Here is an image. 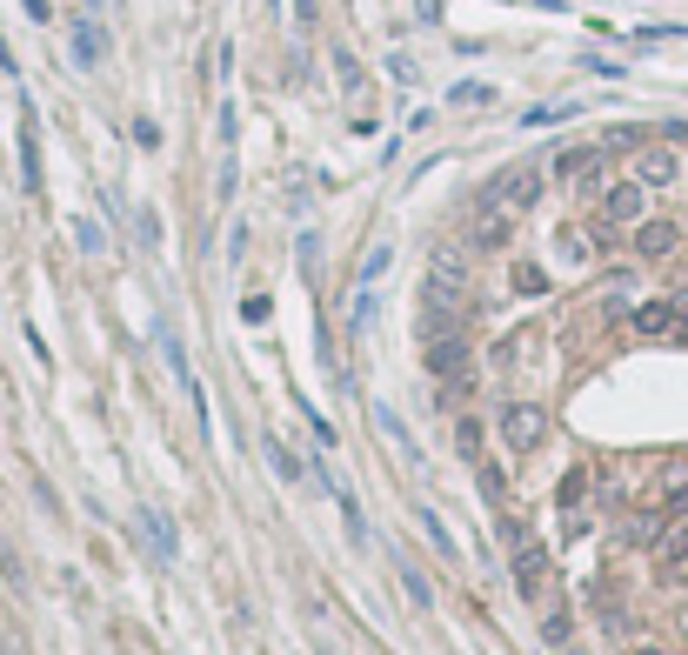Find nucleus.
Segmentation results:
<instances>
[{
	"mask_svg": "<svg viewBox=\"0 0 688 655\" xmlns=\"http://www.w3.org/2000/svg\"><path fill=\"white\" fill-rule=\"evenodd\" d=\"M542 188H548V168H542V160H508L501 175H488L481 208H508V214H522V208L542 201Z\"/></svg>",
	"mask_w": 688,
	"mask_h": 655,
	"instance_id": "obj_1",
	"label": "nucleus"
},
{
	"mask_svg": "<svg viewBox=\"0 0 688 655\" xmlns=\"http://www.w3.org/2000/svg\"><path fill=\"white\" fill-rule=\"evenodd\" d=\"M468 281H475V268H468V248H435V255H428L421 301H448V308H462V301H468Z\"/></svg>",
	"mask_w": 688,
	"mask_h": 655,
	"instance_id": "obj_2",
	"label": "nucleus"
},
{
	"mask_svg": "<svg viewBox=\"0 0 688 655\" xmlns=\"http://www.w3.org/2000/svg\"><path fill=\"white\" fill-rule=\"evenodd\" d=\"M495 429H501L508 455H535L542 435H548V408H542V401H508L501 415H495Z\"/></svg>",
	"mask_w": 688,
	"mask_h": 655,
	"instance_id": "obj_3",
	"label": "nucleus"
},
{
	"mask_svg": "<svg viewBox=\"0 0 688 655\" xmlns=\"http://www.w3.org/2000/svg\"><path fill=\"white\" fill-rule=\"evenodd\" d=\"M595 201H601V221H609V227H635V221L648 214V188H642L635 175H629V181H609Z\"/></svg>",
	"mask_w": 688,
	"mask_h": 655,
	"instance_id": "obj_4",
	"label": "nucleus"
},
{
	"mask_svg": "<svg viewBox=\"0 0 688 655\" xmlns=\"http://www.w3.org/2000/svg\"><path fill=\"white\" fill-rule=\"evenodd\" d=\"M514 589H522V602H542V596L555 589V562H548V548H542V542L514 548Z\"/></svg>",
	"mask_w": 688,
	"mask_h": 655,
	"instance_id": "obj_5",
	"label": "nucleus"
},
{
	"mask_svg": "<svg viewBox=\"0 0 688 655\" xmlns=\"http://www.w3.org/2000/svg\"><path fill=\"white\" fill-rule=\"evenodd\" d=\"M629 328L642 342H668V335H681V301H642V308H629Z\"/></svg>",
	"mask_w": 688,
	"mask_h": 655,
	"instance_id": "obj_6",
	"label": "nucleus"
},
{
	"mask_svg": "<svg viewBox=\"0 0 688 655\" xmlns=\"http://www.w3.org/2000/svg\"><path fill=\"white\" fill-rule=\"evenodd\" d=\"M629 248H635L642 262H662V255H675V248H681V227H675V221H648V214H642V221L629 227Z\"/></svg>",
	"mask_w": 688,
	"mask_h": 655,
	"instance_id": "obj_7",
	"label": "nucleus"
},
{
	"mask_svg": "<svg viewBox=\"0 0 688 655\" xmlns=\"http://www.w3.org/2000/svg\"><path fill=\"white\" fill-rule=\"evenodd\" d=\"M421 348H428V381L468 375V342H462V328H455V335H442V342H421Z\"/></svg>",
	"mask_w": 688,
	"mask_h": 655,
	"instance_id": "obj_8",
	"label": "nucleus"
},
{
	"mask_svg": "<svg viewBox=\"0 0 688 655\" xmlns=\"http://www.w3.org/2000/svg\"><path fill=\"white\" fill-rule=\"evenodd\" d=\"M375 429H381V435H388V448H395V455H401V468H408V475H421V468H428V462H421V442H414V435H408V422H401V415H395V408H375Z\"/></svg>",
	"mask_w": 688,
	"mask_h": 655,
	"instance_id": "obj_9",
	"label": "nucleus"
},
{
	"mask_svg": "<svg viewBox=\"0 0 688 655\" xmlns=\"http://www.w3.org/2000/svg\"><path fill=\"white\" fill-rule=\"evenodd\" d=\"M134 529L147 535V548H154V562H175V555H181V535H175V515H160V509H141V515H134Z\"/></svg>",
	"mask_w": 688,
	"mask_h": 655,
	"instance_id": "obj_10",
	"label": "nucleus"
},
{
	"mask_svg": "<svg viewBox=\"0 0 688 655\" xmlns=\"http://www.w3.org/2000/svg\"><path fill=\"white\" fill-rule=\"evenodd\" d=\"M675 175H681L675 147H642V154H635V181H642V188H668Z\"/></svg>",
	"mask_w": 688,
	"mask_h": 655,
	"instance_id": "obj_11",
	"label": "nucleus"
},
{
	"mask_svg": "<svg viewBox=\"0 0 688 655\" xmlns=\"http://www.w3.org/2000/svg\"><path fill=\"white\" fill-rule=\"evenodd\" d=\"M535 615H542V648H568V635H575V615H568V602H555V596H542L535 602Z\"/></svg>",
	"mask_w": 688,
	"mask_h": 655,
	"instance_id": "obj_12",
	"label": "nucleus"
},
{
	"mask_svg": "<svg viewBox=\"0 0 688 655\" xmlns=\"http://www.w3.org/2000/svg\"><path fill=\"white\" fill-rule=\"evenodd\" d=\"M21 188L41 195V127H34V114H21Z\"/></svg>",
	"mask_w": 688,
	"mask_h": 655,
	"instance_id": "obj_13",
	"label": "nucleus"
},
{
	"mask_svg": "<svg viewBox=\"0 0 688 655\" xmlns=\"http://www.w3.org/2000/svg\"><path fill=\"white\" fill-rule=\"evenodd\" d=\"M101 54H108V41H101V21H95V14H80V21H74V60H80V67H95Z\"/></svg>",
	"mask_w": 688,
	"mask_h": 655,
	"instance_id": "obj_14",
	"label": "nucleus"
},
{
	"mask_svg": "<svg viewBox=\"0 0 688 655\" xmlns=\"http://www.w3.org/2000/svg\"><path fill=\"white\" fill-rule=\"evenodd\" d=\"M648 555H655L662 568H681V562H688V522H668V529H662V542H655Z\"/></svg>",
	"mask_w": 688,
	"mask_h": 655,
	"instance_id": "obj_15",
	"label": "nucleus"
},
{
	"mask_svg": "<svg viewBox=\"0 0 688 655\" xmlns=\"http://www.w3.org/2000/svg\"><path fill=\"white\" fill-rule=\"evenodd\" d=\"M662 529H668V515H655V509H642V515H629V529H622V542H635V548H655V542H662Z\"/></svg>",
	"mask_w": 688,
	"mask_h": 655,
	"instance_id": "obj_16",
	"label": "nucleus"
},
{
	"mask_svg": "<svg viewBox=\"0 0 688 655\" xmlns=\"http://www.w3.org/2000/svg\"><path fill=\"white\" fill-rule=\"evenodd\" d=\"M414 529H421V535H428V542H435V555H448V562H455V555H462V548H455V535H448V522H442V515H435V509H414Z\"/></svg>",
	"mask_w": 688,
	"mask_h": 655,
	"instance_id": "obj_17",
	"label": "nucleus"
},
{
	"mask_svg": "<svg viewBox=\"0 0 688 655\" xmlns=\"http://www.w3.org/2000/svg\"><path fill=\"white\" fill-rule=\"evenodd\" d=\"M595 241H601V234H588V227H562V234H555V255H562V262H588Z\"/></svg>",
	"mask_w": 688,
	"mask_h": 655,
	"instance_id": "obj_18",
	"label": "nucleus"
},
{
	"mask_svg": "<svg viewBox=\"0 0 688 655\" xmlns=\"http://www.w3.org/2000/svg\"><path fill=\"white\" fill-rule=\"evenodd\" d=\"M395 576H401V589H408V602H414V609H435V589H428V576H421L414 562H395Z\"/></svg>",
	"mask_w": 688,
	"mask_h": 655,
	"instance_id": "obj_19",
	"label": "nucleus"
},
{
	"mask_svg": "<svg viewBox=\"0 0 688 655\" xmlns=\"http://www.w3.org/2000/svg\"><path fill=\"white\" fill-rule=\"evenodd\" d=\"M455 455H462L468 468H481V422H475V415L455 422Z\"/></svg>",
	"mask_w": 688,
	"mask_h": 655,
	"instance_id": "obj_20",
	"label": "nucleus"
},
{
	"mask_svg": "<svg viewBox=\"0 0 688 655\" xmlns=\"http://www.w3.org/2000/svg\"><path fill=\"white\" fill-rule=\"evenodd\" d=\"M328 60H334V74H341V88H348V95H362V88H368V74H362V60H355L348 47H328Z\"/></svg>",
	"mask_w": 688,
	"mask_h": 655,
	"instance_id": "obj_21",
	"label": "nucleus"
},
{
	"mask_svg": "<svg viewBox=\"0 0 688 655\" xmlns=\"http://www.w3.org/2000/svg\"><path fill=\"white\" fill-rule=\"evenodd\" d=\"M595 160H601V147H562V154H555V175H568V181H575V175H588V168H595Z\"/></svg>",
	"mask_w": 688,
	"mask_h": 655,
	"instance_id": "obj_22",
	"label": "nucleus"
},
{
	"mask_svg": "<svg viewBox=\"0 0 688 655\" xmlns=\"http://www.w3.org/2000/svg\"><path fill=\"white\" fill-rule=\"evenodd\" d=\"M588 481H595L588 468H568V475H562V488H555V502H562V515H568V509H581V496H588Z\"/></svg>",
	"mask_w": 688,
	"mask_h": 655,
	"instance_id": "obj_23",
	"label": "nucleus"
},
{
	"mask_svg": "<svg viewBox=\"0 0 688 655\" xmlns=\"http://www.w3.org/2000/svg\"><path fill=\"white\" fill-rule=\"evenodd\" d=\"M262 455H268V468H275V475H281V481H301V462H295V455H288V448H281V442H275V435H268V442H262Z\"/></svg>",
	"mask_w": 688,
	"mask_h": 655,
	"instance_id": "obj_24",
	"label": "nucleus"
},
{
	"mask_svg": "<svg viewBox=\"0 0 688 655\" xmlns=\"http://www.w3.org/2000/svg\"><path fill=\"white\" fill-rule=\"evenodd\" d=\"M508 288H514V295H542V288H548V275H542L535 262H514V275H508Z\"/></svg>",
	"mask_w": 688,
	"mask_h": 655,
	"instance_id": "obj_25",
	"label": "nucleus"
},
{
	"mask_svg": "<svg viewBox=\"0 0 688 655\" xmlns=\"http://www.w3.org/2000/svg\"><path fill=\"white\" fill-rule=\"evenodd\" d=\"M388 262H395V248H388V241H375V248H368V262H362V288H368L375 275H388Z\"/></svg>",
	"mask_w": 688,
	"mask_h": 655,
	"instance_id": "obj_26",
	"label": "nucleus"
},
{
	"mask_svg": "<svg viewBox=\"0 0 688 655\" xmlns=\"http://www.w3.org/2000/svg\"><path fill=\"white\" fill-rule=\"evenodd\" d=\"M448 101H455V108H481V101H495V88H481V80H462Z\"/></svg>",
	"mask_w": 688,
	"mask_h": 655,
	"instance_id": "obj_27",
	"label": "nucleus"
},
{
	"mask_svg": "<svg viewBox=\"0 0 688 655\" xmlns=\"http://www.w3.org/2000/svg\"><path fill=\"white\" fill-rule=\"evenodd\" d=\"M268 314H275V301H268V295H247V301H241V321H247V328H262Z\"/></svg>",
	"mask_w": 688,
	"mask_h": 655,
	"instance_id": "obj_28",
	"label": "nucleus"
},
{
	"mask_svg": "<svg viewBox=\"0 0 688 655\" xmlns=\"http://www.w3.org/2000/svg\"><path fill=\"white\" fill-rule=\"evenodd\" d=\"M74 241H80V248H88V255H101V248H108V234H101L95 221H74Z\"/></svg>",
	"mask_w": 688,
	"mask_h": 655,
	"instance_id": "obj_29",
	"label": "nucleus"
},
{
	"mask_svg": "<svg viewBox=\"0 0 688 655\" xmlns=\"http://www.w3.org/2000/svg\"><path fill=\"white\" fill-rule=\"evenodd\" d=\"M568 114H575V108H529L522 127H555V121H568Z\"/></svg>",
	"mask_w": 688,
	"mask_h": 655,
	"instance_id": "obj_30",
	"label": "nucleus"
},
{
	"mask_svg": "<svg viewBox=\"0 0 688 655\" xmlns=\"http://www.w3.org/2000/svg\"><path fill=\"white\" fill-rule=\"evenodd\" d=\"M501 488H508V481H501V468H488V462H481V496H488V502H501Z\"/></svg>",
	"mask_w": 688,
	"mask_h": 655,
	"instance_id": "obj_31",
	"label": "nucleus"
},
{
	"mask_svg": "<svg viewBox=\"0 0 688 655\" xmlns=\"http://www.w3.org/2000/svg\"><path fill=\"white\" fill-rule=\"evenodd\" d=\"M134 234H141V248H154V241H160V227H154V214H147V208L134 214Z\"/></svg>",
	"mask_w": 688,
	"mask_h": 655,
	"instance_id": "obj_32",
	"label": "nucleus"
},
{
	"mask_svg": "<svg viewBox=\"0 0 688 655\" xmlns=\"http://www.w3.org/2000/svg\"><path fill=\"white\" fill-rule=\"evenodd\" d=\"M134 141H141V147H160V127H154V121L141 114V121H134Z\"/></svg>",
	"mask_w": 688,
	"mask_h": 655,
	"instance_id": "obj_33",
	"label": "nucleus"
},
{
	"mask_svg": "<svg viewBox=\"0 0 688 655\" xmlns=\"http://www.w3.org/2000/svg\"><path fill=\"white\" fill-rule=\"evenodd\" d=\"M642 141H648L642 127H615V134H609V147H642Z\"/></svg>",
	"mask_w": 688,
	"mask_h": 655,
	"instance_id": "obj_34",
	"label": "nucleus"
},
{
	"mask_svg": "<svg viewBox=\"0 0 688 655\" xmlns=\"http://www.w3.org/2000/svg\"><path fill=\"white\" fill-rule=\"evenodd\" d=\"M295 21H301V27H314V0H295Z\"/></svg>",
	"mask_w": 688,
	"mask_h": 655,
	"instance_id": "obj_35",
	"label": "nucleus"
},
{
	"mask_svg": "<svg viewBox=\"0 0 688 655\" xmlns=\"http://www.w3.org/2000/svg\"><path fill=\"white\" fill-rule=\"evenodd\" d=\"M675 502V522H688V488H681V496H668Z\"/></svg>",
	"mask_w": 688,
	"mask_h": 655,
	"instance_id": "obj_36",
	"label": "nucleus"
},
{
	"mask_svg": "<svg viewBox=\"0 0 688 655\" xmlns=\"http://www.w3.org/2000/svg\"><path fill=\"white\" fill-rule=\"evenodd\" d=\"M27 14H34V21H47V14H54V8H47V0H27Z\"/></svg>",
	"mask_w": 688,
	"mask_h": 655,
	"instance_id": "obj_37",
	"label": "nucleus"
},
{
	"mask_svg": "<svg viewBox=\"0 0 688 655\" xmlns=\"http://www.w3.org/2000/svg\"><path fill=\"white\" fill-rule=\"evenodd\" d=\"M535 8H575V0H535Z\"/></svg>",
	"mask_w": 688,
	"mask_h": 655,
	"instance_id": "obj_38",
	"label": "nucleus"
},
{
	"mask_svg": "<svg viewBox=\"0 0 688 655\" xmlns=\"http://www.w3.org/2000/svg\"><path fill=\"white\" fill-rule=\"evenodd\" d=\"M635 655H662V648H635Z\"/></svg>",
	"mask_w": 688,
	"mask_h": 655,
	"instance_id": "obj_39",
	"label": "nucleus"
},
{
	"mask_svg": "<svg viewBox=\"0 0 688 655\" xmlns=\"http://www.w3.org/2000/svg\"><path fill=\"white\" fill-rule=\"evenodd\" d=\"M0 655H8V642H0Z\"/></svg>",
	"mask_w": 688,
	"mask_h": 655,
	"instance_id": "obj_40",
	"label": "nucleus"
}]
</instances>
